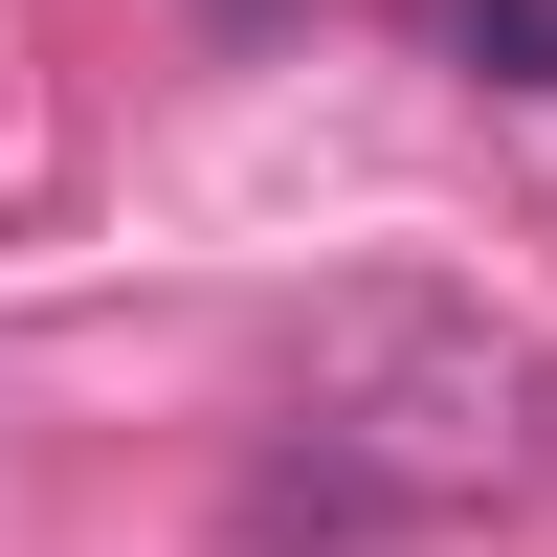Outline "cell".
Listing matches in <instances>:
<instances>
[{
    "label": "cell",
    "mask_w": 557,
    "mask_h": 557,
    "mask_svg": "<svg viewBox=\"0 0 557 557\" xmlns=\"http://www.w3.org/2000/svg\"><path fill=\"white\" fill-rule=\"evenodd\" d=\"M446 45H469L491 89H557V0H446Z\"/></svg>",
    "instance_id": "6da1fadb"
},
{
    "label": "cell",
    "mask_w": 557,
    "mask_h": 557,
    "mask_svg": "<svg viewBox=\"0 0 557 557\" xmlns=\"http://www.w3.org/2000/svg\"><path fill=\"white\" fill-rule=\"evenodd\" d=\"M223 23H268V0H223Z\"/></svg>",
    "instance_id": "7a4b0ae2"
}]
</instances>
